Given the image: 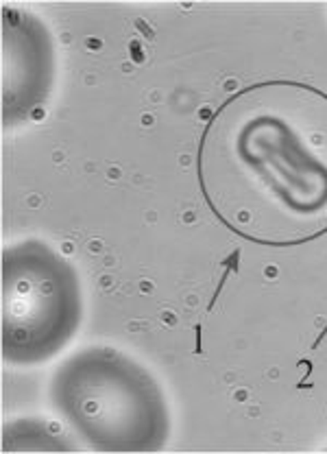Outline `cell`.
I'll use <instances>...</instances> for the list:
<instances>
[{
	"mask_svg": "<svg viewBox=\"0 0 327 454\" xmlns=\"http://www.w3.org/2000/svg\"><path fill=\"white\" fill-rule=\"evenodd\" d=\"M203 201L231 234L300 247L327 234V92L264 79L227 97L197 146Z\"/></svg>",
	"mask_w": 327,
	"mask_h": 454,
	"instance_id": "1",
	"label": "cell"
},
{
	"mask_svg": "<svg viewBox=\"0 0 327 454\" xmlns=\"http://www.w3.org/2000/svg\"><path fill=\"white\" fill-rule=\"evenodd\" d=\"M79 443L42 418H18L3 426V452H73Z\"/></svg>",
	"mask_w": 327,
	"mask_h": 454,
	"instance_id": "5",
	"label": "cell"
},
{
	"mask_svg": "<svg viewBox=\"0 0 327 454\" xmlns=\"http://www.w3.org/2000/svg\"><path fill=\"white\" fill-rule=\"evenodd\" d=\"M51 404L94 452H158L168 442L162 387L140 363L113 348H85L51 378Z\"/></svg>",
	"mask_w": 327,
	"mask_h": 454,
	"instance_id": "2",
	"label": "cell"
},
{
	"mask_svg": "<svg viewBox=\"0 0 327 454\" xmlns=\"http://www.w3.org/2000/svg\"><path fill=\"white\" fill-rule=\"evenodd\" d=\"M3 125H27L49 103L57 77V51L51 28L37 13L3 7Z\"/></svg>",
	"mask_w": 327,
	"mask_h": 454,
	"instance_id": "4",
	"label": "cell"
},
{
	"mask_svg": "<svg viewBox=\"0 0 327 454\" xmlns=\"http://www.w3.org/2000/svg\"><path fill=\"white\" fill-rule=\"evenodd\" d=\"M83 321V288L68 258L40 239L3 252V358L40 365L57 356Z\"/></svg>",
	"mask_w": 327,
	"mask_h": 454,
	"instance_id": "3",
	"label": "cell"
}]
</instances>
